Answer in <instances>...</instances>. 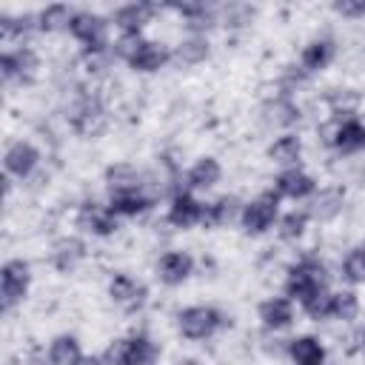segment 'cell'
I'll return each mask as SVG.
<instances>
[{
	"label": "cell",
	"mask_w": 365,
	"mask_h": 365,
	"mask_svg": "<svg viewBox=\"0 0 365 365\" xmlns=\"http://www.w3.org/2000/svg\"><path fill=\"white\" fill-rule=\"evenodd\" d=\"M325 279H328L325 277V265L319 259H302L299 265L291 268V277L285 282V291H288V297L305 302L314 291L325 288Z\"/></svg>",
	"instance_id": "6da1fadb"
},
{
	"label": "cell",
	"mask_w": 365,
	"mask_h": 365,
	"mask_svg": "<svg viewBox=\"0 0 365 365\" xmlns=\"http://www.w3.org/2000/svg\"><path fill=\"white\" fill-rule=\"evenodd\" d=\"M29 288V265L23 259H9L0 271V297H3V308L9 311L11 305H17L26 297Z\"/></svg>",
	"instance_id": "7a4b0ae2"
},
{
	"label": "cell",
	"mask_w": 365,
	"mask_h": 365,
	"mask_svg": "<svg viewBox=\"0 0 365 365\" xmlns=\"http://www.w3.org/2000/svg\"><path fill=\"white\" fill-rule=\"evenodd\" d=\"M277 202H279V194L277 191H265L259 200L248 202L245 211H242V228L248 234H262L271 228L274 217H277Z\"/></svg>",
	"instance_id": "3957f363"
},
{
	"label": "cell",
	"mask_w": 365,
	"mask_h": 365,
	"mask_svg": "<svg viewBox=\"0 0 365 365\" xmlns=\"http://www.w3.org/2000/svg\"><path fill=\"white\" fill-rule=\"evenodd\" d=\"M177 319H180L182 336H188V339H205V336H211V334L217 331V325H220V314H217L214 308H205V305H191V308H185Z\"/></svg>",
	"instance_id": "277c9868"
},
{
	"label": "cell",
	"mask_w": 365,
	"mask_h": 365,
	"mask_svg": "<svg viewBox=\"0 0 365 365\" xmlns=\"http://www.w3.org/2000/svg\"><path fill=\"white\" fill-rule=\"evenodd\" d=\"M71 34L86 43V48H103L106 46V20L91 11H80L68 23Z\"/></svg>",
	"instance_id": "5b68a950"
},
{
	"label": "cell",
	"mask_w": 365,
	"mask_h": 365,
	"mask_svg": "<svg viewBox=\"0 0 365 365\" xmlns=\"http://www.w3.org/2000/svg\"><path fill=\"white\" fill-rule=\"evenodd\" d=\"M202 211H205V208H202L191 194L180 191V194H174V200H171L168 222L177 225V228H188V225H194V222L202 220Z\"/></svg>",
	"instance_id": "8992f818"
},
{
	"label": "cell",
	"mask_w": 365,
	"mask_h": 365,
	"mask_svg": "<svg viewBox=\"0 0 365 365\" xmlns=\"http://www.w3.org/2000/svg\"><path fill=\"white\" fill-rule=\"evenodd\" d=\"M191 257L182 254V251H168L160 257L157 262V277L165 282V285H180L188 274H191Z\"/></svg>",
	"instance_id": "52a82bcc"
},
{
	"label": "cell",
	"mask_w": 365,
	"mask_h": 365,
	"mask_svg": "<svg viewBox=\"0 0 365 365\" xmlns=\"http://www.w3.org/2000/svg\"><path fill=\"white\" fill-rule=\"evenodd\" d=\"M37 160H40L37 148H34L31 143H23V140H20V143H14V145L6 151V171L14 174V177H29V174L34 171Z\"/></svg>",
	"instance_id": "ba28073f"
},
{
	"label": "cell",
	"mask_w": 365,
	"mask_h": 365,
	"mask_svg": "<svg viewBox=\"0 0 365 365\" xmlns=\"http://www.w3.org/2000/svg\"><path fill=\"white\" fill-rule=\"evenodd\" d=\"M108 294H111V299H114L117 305H123V308H140L143 299H145V288H143L140 282H134L131 277H125V274H120V277L111 279Z\"/></svg>",
	"instance_id": "9c48e42d"
},
{
	"label": "cell",
	"mask_w": 365,
	"mask_h": 365,
	"mask_svg": "<svg viewBox=\"0 0 365 365\" xmlns=\"http://www.w3.org/2000/svg\"><path fill=\"white\" fill-rule=\"evenodd\" d=\"M80 228L83 231H91V234H114L117 231V222H114V211L111 208H100V205H86L80 211Z\"/></svg>",
	"instance_id": "30bf717a"
},
{
	"label": "cell",
	"mask_w": 365,
	"mask_h": 365,
	"mask_svg": "<svg viewBox=\"0 0 365 365\" xmlns=\"http://www.w3.org/2000/svg\"><path fill=\"white\" fill-rule=\"evenodd\" d=\"M311 191H314V180H311L305 171L291 168V171H282V174L277 177V194H279V197L302 200V197H308Z\"/></svg>",
	"instance_id": "8fae6325"
},
{
	"label": "cell",
	"mask_w": 365,
	"mask_h": 365,
	"mask_svg": "<svg viewBox=\"0 0 365 365\" xmlns=\"http://www.w3.org/2000/svg\"><path fill=\"white\" fill-rule=\"evenodd\" d=\"M83 242L74 240V237H66V240H57L54 248H51V259H54V268L57 271H74L77 262L83 259Z\"/></svg>",
	"instance_id": "7c38bea8"
},
{
	"label": "cell",
	"mask_w": 365,
	"mask_h": 365,
	"mask_svg": "<svg viewBox=\"0 0 365 365\" xmlns=\"http://www.w3.org/2000/svg\"><path fill=\"white\" fill-rule=\"evenodd\" d=\"M259 319L268 325V328H285V325H291V319H294V311H291V302L285 299V297H274V299H265L262 305H259Z\"/></svg>",
	"instance_id": "4fadbf2b"
},
{
	"label": "cell",
	"mask_w": 365,
	"mask_h": 365,
	"mask_svg": "<svg viewBox=\"0 0 365 365\" xmlns=\"http://www.w3.org/2000/svg\"><path fill=\"white\" fill-rule=\"evenodd\" d=\"M288 354L294 365H322L325 362V348L314 336H299L288 345Z\"/></svg>",
	"instance_id": "5bb4252c"
},
{
	"label": "cell",
	"mask_w": 365,
	"mask_h": 365,
	"mask_svg": "<svg viewBox=\"0 0 365 365\" xmlns=\"http://www.w3.org/2000/svg\"><path fill=\"white\" fill-rule=\"evenodd\" d=\"M151 205V197H145L140 188L137 191H117L111 194V211L114 214H125V217H134V214H143L145 208Z\"/></svg>",
	"instance_id": "9a60e30c"
},
{
	"label": "cell",
	"mask_w": 365,
	"mask_h": 365,
	"mask_svg": "<svg viewBox=\"0 0 365 365\" xmlns=\"http://www.w3.org/2000/svg\"><path fill=\"white\" fill-rule=\"evenodd\" d=\"M151 11H154V9L145 6V3H128V6H123V9L114 11V23H117L123 31H140V26L148 23Z\"/></svg>",
	"instance_id": "2e32d148"
},
{
	"label": "cell",
	"mask_w": 365,
	"mask_h": 365,
	"mask_svg": "<svg viewBox=\"0 0 365 365\" xmlns=\"http://www.w3.org/2000/svg\"><path fill=\"white\" fill-rule=\"evenodd\" d=\"M165 60H168V51H165L163 46H157V43H143V48L128 60V66H131L134 71H157V68H163Z\"/></svg>",
	"instance_id": "e0dca14e"
},
{
	"label": "cell",
	"mask_w": 365,
	"mask_h": 365,
	"mask_svg": "<svg viewBox=\"0 0 365 365\" xmlns=\"http://www.w3.org/2000/svg\"><path fill=\"white\" fill-rule=\"evenodd\" d=\"M334 143H336V148L345 151V154L365 148V125L356 123V120L342 123V125L336 128V134H334Z\"/></svg>",
	"instance_id": "ac0fdd59"
},
{
	"label": "cell",
	"mask_w": 365,
	"mask_h": 365,
	"mask_svg": "<svg viewBox=\"0 0 365 365\" xmlns=\"http://www.w3.org/2000/svg\"><path fill=\"white\" fill-rule=\"evenodd\" d=\"M220 180V163L214 157H202L191 165L188 171V185L191 188H211Z\"/></svg>",
	"instance_id": "d6986e66"
},
{
	"label": "cell",
	"mask_w": 365,
	"mask_h": 365,
	"mask_svg": "<svg viewBox=\"0 0 365 365\" xmlns=\"http://www.w3.org/2000/svg\"><path fill=\"white\" fill-rule=\"evenodd\" d=\"M37 66V60H34V54L29 51V48H23V51H14V54H3L0 57V68H3V77L6 80H11V77H26V74H31V68Z\"/></svg>",
	"instance_id": "ffe728a7"
},
{
	"label": "cell",
	"mask_w": 365,
	"mask_h": 365,
	"mask_svg": "<svg viewBox=\"0 0 365 365\" xmlns=\"http://www.w3.org/2000/svg\"><path fill=\"white\" fill-rule=\"evenodd\" d=\"M237 208H240V202L234 197H220L217 202H211L202 211V222H208V225H225V222H231L237 217Z\"/></svg>",
	"instance_id": "44dd1931"
},
{
	"label": "cell",
	"mask_w": 365,
	"mask_h": 365,
	"mask_svg": "<svg viewBox=\"0 0 365 365\" xmlns=\"http://www.w3.org/2000/svg\"><path fill=\"white\" fill-rule=\"evenodd\" d=\"M80 348H77V339L74 336H57L48 348V362L51 365H74L80 359Z\"/></svg>",
	"instance_id": "7402d4cb"
},
{
	"label": "cell",
	"mask_w": 365,
	"mask_h": 365,
	"mask_svg": "<svg viewBox=\"0 0 365 365\" xmlns=\"http://www.w3.org/2000/svg\"><path fill=\"white\" fill-rule=\"evenodd\" d=\"M331 54H334V48H331L328 40H314V43H308V46L302 48V66H305V71H319V68H325L328 60H331Z\"/></svg>",
	"instance_id": "603a6c76"
},
{
	"label": "cell",
	"mask_w": 365,
	"mask_h": 365,
	"mask_svg": "<svg viewBox=\"0 0 365 365\" xmlns=\"http://www.w3.org/2000/svg\"><path fill=\"white\" fill-rule=\"evenodd\" d=\"M74 128H77L80 134H97V131L103 128V111H100L91 100H86V103L74 111Z\"/></svg>",
	"instance_id": "cb8c5ba5"
},
{
	"label": "cell",
	"mask_w": 365,
	"mask_h": 365,
	"mask_svg": "<svg viewBox=\"0 0 365 365\" xmlns=\"http://www.w3.org/2000/svg\"><path fill=\"white\" fill-rule=\"evenodd\" d=\"M137 180H140V177H137V171H134L131 165H111V168L106 171V182H108L111 194H117V191H137V188H140Z\"/></svg>",
	"instance_id": "d4e9b609"
},
{
	"label": "cell",
	"mask_w": 365,
	"mask_h": 365,
	"mask_svg": "<svg viewBox=\"0 0 365 365\" xmlns=\"http://www.w3.org/2000/svg\"><path fill=\"white\" fill-rule=\"evenodd\" d=\"M299 151H302V143H299V137H294V134L279 137V140H277V143L268 148L271 160H274V163H282V165L297 163V160H299Z\"/></svg>",
	"instance_id": "484cf974"
},
{
	"label": "cell",
	"mask_w": 365,
	"mask_h": 365,
	"mask_svg": "<svg viewBox=\"0 0 365 365\" xmlns=\"http://www.w3.org/2000/svg\"><path fill=\"white\" fill-rule=\"evenodd\" d=\"M302 308H305V314H308L311 319H325V317L334 314V294H328L325 288H319V291H314V294L302 302Z\"/></svg>",
	"instance_id": "4316f807"
},
{
	"label": "cell",
	"mask_w": 365,
	"mask_h": 365,
	"mask_svg": "<svg viewBox=\"0 0 365 365\" xmlns=\"http://www.w3.org/2000/svg\"><path fill=\"white\" fill-rule=\"evenodd\" d=\"M157 356H160V348H157L148 336H134V339H131L128 365H154Z\"/></svg>",
	"instance_id": "83f0119b"
},
{
	"label": "cell",
	"mask_w": 365,
	"mask_h": 365,
	"mask_svg": "<svg viewBox=\"0 0 365 365\" xmlns=\"http://www.w3.org/2000/svg\"><path fill=\"white\" fill-rule=\"evenodd\" d=\"M342 274H345V279L348 282H365V245H356L348 257H345V262H342Z\"/></svg>",
	"instance_id": "f1b7e54d"
},
{
	"label": "cell",
	"mask_w": 365,
	"mask_h": 365,
	"mask_svg": "<svg viewBox=\"0 0 365 365\" xmlns=\"http://www.w3.org/2000/svg\"><path fill=\"white\" fill-rule=\"evenodd\" d=\"M339 208H342V194L334 191V188H328V191H322V194L317 197V202H314V217L331 220V217L339 214Z\"/></svg>",
	"instance_id": "f546056e"
},
{
	"label": "cell",
	"mask_w": 365,
	"mask_h": 365,
	"mask_svg": "<svg viewBox=\"0 0 365 365\" xmlns=\"http://www.w3.org/2000/svg\"><path fill=\"white\" fill-rule=\"evenodd\" d=\"M205 54H208V43L200 40V37H191V40L180 43V48H177L174 57H177L182 66H194V63H200Z\"/></svg>",
	"instance_id": "4dcf8cb0"
},
{
	"label": "cell",
	"mask_w": 365,
	"mask_h": 365,
	"mask_svg": "<svg viewBox=\"0 0 365 365\" xmlns=\"http://www.w3.org/2000/svg\"><path fill=\"white\" fill-rule=\"evenodd\" d=\"M359 314V299L354 291H342V294H334V317L336 319H354Z\"/></svg>",
	"instance_id": "1f68e13d"
},
{
	"label": "cell",
	"mask_w": 365,
	"mask_h": 365,
	"mask_svg": "<svg viewBox=\"0 0 365 365\" xmlns=\"http://www.w3.org/2000/svg\"><path fill=\"white\" fill-rule=\"evenodd\" d=\"M305 222H308V214L305 211H291L282 217L279 222V237L282 240H297L302 231H305Z\"/></svg>",
	"instance_id": "d6a6232c"
},
{
	"label": "cell",
	"mask_w": 365,
	"mask_h": 365,
	"mask_svg": "<svg viewBox=\"0 0 365 365\" xmlns=\"http://www.w3.org/2000/svg\"><path fill=\"white\" fill-rule=\"evenodd\" d=\"M71 17H74V14H68L66 6H48V9L40 14V29L54 31V29H60L63 23H71Z\"/></svg>",
	"instance_id": "836d02e7"
},
{
	"label": "cell",
	"mask_w": 365,
	"mask_h": 365,
	"mask_svg": "<svg viewBox=\"0 0 365 365\" xmlns=\"http://www.w3.org/2000/svg\"><path fill=\"white\" fill-rule=\"evenodd\" d=\"M143 37H140V31H123V37L117 40V46H114V54L117 57H123V60H131L140 48H143Z\"/></svg>",
	"instance_id": "e575fe53"
},
{
	"label": "cell",
	"mask_w": 365,
	"mask_h": 365,
	"mask_svg": "<svg viewBox=\"0 0 365 365\" xmlns=\"http://www.w3.org/2000/svg\"><path fill=\"white\" fill-rule=\"evenodd\" d=\"M128 354H131V339H114L106 348L103 359H106V365H128Z\"/></svg>",
	"instance_id": "d590c367"
},
{
	"label": "cell",
	"mask_w": 365,
	"mask_h": 365,
	"mask_svg": "<svg viewBox=\"0 0 365 365\" xmlns=\"http://www.w3.org/2000/svg\"><path fill=\"white\" fill-rule=\"evenodd\" d=\"M83 60H86L88 71H103L108 66V51H106V46L103 48H86Z\"/></svg>",
	"instance_id": "8d00e7d4"
},
{
	"label": "cell",
	"mask_w": 365,
	"mask_h": 365,
	"mask_svg": "<svg viewBox=\"0 0 365 365\" xmlns=\"http://www.w3.org/2000/svg\"><path fill=\"white\" fill-rule=\"evenodd\" d=\"M334 9L339 14H365V3H348V0H342V3H334Z\"/></svg>",
	"instance_id": "74e56055"
},
{
	"label": "cell",
	"mask_w": 365,
	"mask_h": 365,
	"mask_svg": "<svg viewBox=\"0 0 365 365\" xmlns=\"http://www.w3.org/2000/svg\"><path fill=\"white\" fill-rule=\"evenodd\" d=\"M74 365H100V359L97 356H80Z\"/></svg>",
	"instance_id": "f35d334b"
},
{
	"label": "cell",
	"mask_w": 365,
	"mask_h": 365,
	"mask_svg": "<svg viewBox=\"0 0 365 365\" xmlns=\"http://www.w3.org/2000/svg\"><path fill=\"white\" fill-rule=\"evenodd\" d=\"M359 339H362V348H365V331H362V334H359Z\"/></svg>",
	"instance_id": "ab89813d"
},
{
	"label": "cell",
	"mask_w": 365,
	"mask_h": 365,
	"mask_svg": "<svg viewBox=\"0 0 365 365\" xmlns=\"http://www.w3.org/2000/svg\"><path fill=\"white\" fill-rule=\"evenodd\" d=\"M180 365H200V362H180Z\"/></svg>",
	"instance_id": "60d3db41"
}]
</instances>
